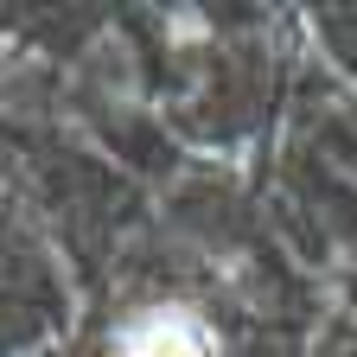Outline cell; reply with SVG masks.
I'll return each mask as SVG.
<instances>
[{
	"mask_svg": "<svg viewBox=\"0 0 357 357\" xmlns=\"http://www.w3.org/2000/svg\"><path fill=\"white\" fill-rule=\"evenodd\" d=\"M128 357H204V344H198V332L178 319V312H160V319H147L134 332Z\"/></svg>",
	"mask_w": 357,
	"mask_h": 357,
	"instance_id": "obj_1",
	"label": "cell"
}]
</instances>
